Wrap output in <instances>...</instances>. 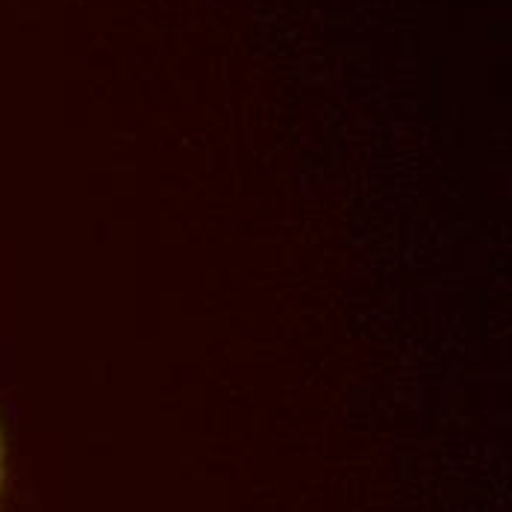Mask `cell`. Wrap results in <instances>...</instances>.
I'll return each mask as SVG.
<instances>
[{"label":"cell","mask_w":512,"mask_h":512,"mask_svg":"<svg viewBox=\"0 0 512 512\" xmlns=\"http://www.w3.org/2000/svg\"><path fill=\"white\" fill-rule=\"evenodd\" d=\"M3 480H6V445H3V433H0V492H3Z\"/></svg>","instance_id":"obj_1"}]
</instances>
